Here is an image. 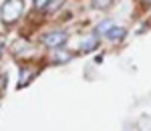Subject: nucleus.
<instances>
[{
	"label": "nucleus",
	"instance_id": "1",
	"mask_svg": "<svg viewBox=\"0 0 151 131\" xmlns=\"http://www.w3.org/2000/svg\"><path fill=\"white\" fill-rule=\"evenodd\" d=\"M22 0H4L2 6H0V18L2 22L6 24H12L14 20H18V16L22 14Z\"/></svg>",
	"mask_w": 151,
	"mask_h": 131
},
{
	"label": "nucleus",
	"instance_id": "2",
	"mask_svg": "<svg viewBox=\"0 0 151 131\" xmlns=\"http://www.w3.org/2000/svg\"><path fill=\"white\" fill-rule=\"evenodd\" d=\"M67 42V32L65 30H50L42 36V45L48 48H58Z\"/></svg>",
	"mask_w": 151,
	"mask_h": 131
},
{
	"label": "nucleus",
	"instance_id": "3",
	"mask_svg": "<svg viewBox=\"0 0 151 131\" xmlns=\"http://www.w3.org/2000/svg\"><path fill=\"white\" fill-rule=\"evenodd\" d=\"M125 35H127V30L125 28H121V26H113L109 32H107V38L109 40H113V42H117V40H121V38H125Z\"/></svg>",
	"mask_w": 151,
	"mask_h": 131
},
{
	"label": "nucleus",
	"instance_id": "4",
	"mask_svg": "<svg viewBox=\"0 0 151 131\" xmlns=\"http://www.w3.org/2000/svg\"><path fill=\"white\" fill-rule=\"evenodd\" d=\"M97 45H99V38H97V35H93V36H89L87 40H83L81 48L89 53V50H93V48H97Z\"/></svg>",
	"mask_w": 151,
	"mask_h": 131
},
{
	"label": "nucleus",
	"instance_id": "5",
	"mask_svg": "<svg viewBox=\"0 0 151 131\" xmlns=\"http://www.w3.org/2000/svg\"><path fill=\"white\" fill-rule=\"evenodd\" d=\"M113 26H115L113 20H103V22H99V24H97V35H107Z\"/></svg>",
	"mask_w": 151,
	"mask_h": 131
},
{
	"label": "nucleus",
	"instance_id": "6",
	"mask_svg": "<svg viewBox=\"0 0 151 131\" xmlns=\"http://www.w3.org/2000/svg\"><path fill=\"white\" fill-rule=\"evenodd\" d=\"M52 60L55 63H67V60H70V53H67V50H58L52 55Z\"/></svg>",
	"mask_w": 151,
	"mask_h": 131
},
{
	"label": "nucleus",
	"instance_id": "7",
	"mask_svg": "<svg viewBox=\"0 0 151 131\" xmlns=\"http://www.w3.org/2000/svg\"><path fill=\"white\" fill-rule=\"evenodd\" d=\"M93 6L99 8V10H105V8L111 6V0H93Z\"/></svg>",
	"mask_w": 151,
	"mask_h": 131
},
{
	"label": "nucleus",
	"instance_id": "8",
	"mask_svg": "<svg viewBox=\"0 0 151 131\" xmlns=\"http://www.w3.org/2000/svg\"><path fill=\"white\" fill-rule=\"evenodd\" d=\"M48 2L50 0H35V8H38V10H42V8H47Z\"/></svg>",
	"mask_w": 151,
	"mask_h": 131
},
{
	"label": "nucleus",
	"instance_id": "9",
	"mask_svg": "<svg viewBox=\"0 0 151 131\" xmlns=\"http://www.w3.org/2000/svg\"><path fill=\"white\" fill-rule=\"evenodd\" d=\"M60 4H63V0H55L52 4L48 2V10H50V12H52V10H57V8H58V6H60Z\"/></svg>",
	"mask_w": 151,
	"mask_h": 131
},
{
	"label": "nucleus",
	"instance_id": "10",
	"mask_svg": "<svg viewBox=\"0 0 151 131\" xmlns=\"http://www.w3.org/2000/svg\"><path fill=\"white\" fill-rule=\"evenodd\" d=\"M2 48H4V47H2V42H0V55H2Z\"/></svg>",
	"mask_w": 151,
	"mask_h": 131
},
{
	"label": "nucleus",
	"instance_id": "11",
	"mask_svg": "<svg viewBox=\"0 0 151 131\" xmlns=\"http://www.w3.org/2000/svg\"><path fill=\"white\" fill-rule=\"evenodd\" d=\"M147 2H151V0H147Z\"/></svg>",
	"mask_w": 151,
	"mask_h": 131
}]
</instances>
